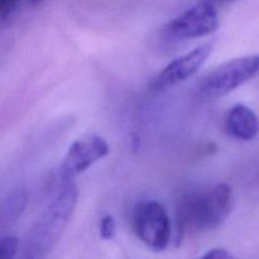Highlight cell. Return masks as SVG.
Instances as JSON below:
<instances>
[{
  "label": "cell",
  "instance_id": "52a82bcc",
  "mask_svg": "<svg viewBox=\"0 0 259 259\" xmlns=\"http://www.w3.org/2000/svg\"><path fill=\"white\" fill-rule=\"evenodd\" d=\"M108 153L109 144L103 137L98 134L83 137L71 144L58 174L66 179H73L108 156Z\"/></svg>",
  "mask_w": 259,
  "mask_h": 259
},
{
  "label": "cell",
  "instance_id": "9c48e42d",
  "mask_svg": "<svg viewBox=\"0 0 259 259\" xmlns=\"http://www.w3.org/2000/svg\"><path fill=\"white\" fill-rule=\"evenodd\" d=\"M19 252V239L13 235H7L0 242V253L4 259L14 258Z\"/></svg>",
  "mask_w": 259,
  "mask_h": 259
},
{
  "label": "cell",
  "instance_id": "8fae6325",
  "mask_svg": "<svg viewBox=\"0 0 259 259\" xmlns=\"http://www.w3.org/2000/svg\"><path fill=\"white\" fill-rule=\"evenodd\" d=\"M18 3L19 0H0V17H2L3 22L14 12Z\"/></svg>",
  "mask_w": 259,
  "mask_h": 259
},
{
  "label": "cell",
  "instance_id": "5b68a950",
  "mask_svg": "<svg viewBox=\"0 0 259 259\" xmlns=\"http://www.w3.org/2000/svg\"><path fill=\"white\" fill-rule=\"evenodd\" d=\"M218 28L217 5L204 0L171 20L164 28V33L174 40H185L211 34Z\"/></svg>",
  "mask_w": 259,
  "mask_h": 259
},
{
  "label": "cell",
  "instance_id": "7c38bea8",
  "mask_svg": "<svg viewBox=\"0 0 259 259\" xmlns=\"http://www.w3.org/2000/svg\"><path fill=\"white\" fill-rule=\"evenodd\" d=\"M205 259H228L233 258L232 253L228 252L227 249H222V248H214V249L209 250L206 254L202 255Z\"/></svg>",
  "mask_w": 259,
  "mask_h": 259
},
{
  "label": "cell",
  "instance_id": "4fadbf2b",
  "mask_svg": "<svg viewBox=\"0 0 259 259\" xmlns=\"http://www.w3.org/2000/svg\"><path fill=\"white\" fill-rule=\"evenodd\" d=\"M210 3H212L214 5H220V4H228V3L235 2V0H209Z\"/></svg>",
  "mask_w": 259,
  "mask_h": 259
},
{
  "label": "cell",
  "instance_id": "277c9868",
  "mask_svg": "<svg viewBox=\"0 0 259 259\" xmlns=\"http://www.w3.org/2000/svg\"><path fill=\"white\" fill-rule=\"evenodd\" d=\"M132 222L136 235L149 249L159 252L168 247L172 228L163 205L152 200L139 202L134 207Z\"/></svg>",
  "mask_w": 259,
  "mask_h": 259
},
{
  "label": "cell",
  "instance_id": "8992f818",
  "mask_svg": "<svg viewBox=\"0 0 259 259\" xmlns=\"http://www.w3.org/2000/svg\"><path fill=\"white\" fill-rule=\"evenodd\" d=\"M212 43H204L186 55L169 62L149 82L152 91H163L189 80L202 67L211 53Z\"/></svg>",
  "mask_w": 259,
  "mask_h": 259
},
{
  "label": "cell",
  "instance_id": "3957f363",
  "mask_svg": "<svg viewBox=\"0 0 259 259\" xmlns=\"http://www.w3.org/2000/svg\"><path fill=\"white\" fill-rule=\"evenodd\" d=\"M258 72L259 55L234 58L205 76L199 90L205 98H222L249 81Z\"/></svg>",
  "mask_w": 259,
  "mask_h": 259
},
{
  "label": "cell",
  "instance_id": "ba28073f",
  "mask_svg": "<svg viewBox=\"0 0 259 259\" xmlns=\"http://www.w3.org/2000/svg\"><path fill=\"white\" fill-rule=\"evenodd\" d=\"M225 131L235 139L252 141L259 133L258 116L247 105L237 104L225 118Z\"/></svg>",
  "mask_w": 259,
  "mask_h": 259
},
{
  "label": "cell",
  "instance_id": "6da1fadb",
  "mask_svg": "<svg viewBox=\"0 0 259 259\" xmlns=\"http://www.w3.org/2000/svg\"><path fill=\"white\" fill-rule=\"evenodd\" d=\"M233 207L232 187L217 184L184 195L177 204L179 240L186 235L217 229L229 217Z\"/></svg>",
  "mask_w": 259,
  "mask_h": 259
},
{
  "label": "cell",
  "instance_id": "7a4b0ae2",
  "mask_svg": "<svg viewBox=\"0 0 259 259\" xmlns=\"http://www.w3.org/2000/svg\"><path fill=\"white\" fill-rule=\"evenodd\" d=\"M77 195L73 179H66L58 174L47 207L25 240V258H43L55 248L72 218Z\"/></svg>",
  "mask_w": 259,
  "mask_h": 259
},
{
  "label": "cell",
  "instance_id": "5bb4252c",
  "mask_svg": "<svg viewBox=\"0 0 259 259\" xmlns=\"http://www.w3.org/2000/svg\"><path fill=\"white\" fill-rule=\"evenodd\" d=\"M30 3H32V4H35V3H39L40 0H29Z\"/></svg>",
  "mask_w": 259,
  "mask_h": 259
},
{
  "label": "cell",
  "instance_id": "30bf717a",
  "mask_svg": "<svg viewBox=\"0 0 259 259\" xmlns=\"http://www.w3.org/2000/svg\"><path fill=\"white\" fill-rule=\"evenodd\" d=\"M115 228L116 224L114 218L109 214L104 215L100 220V227H99V229H100V237L105 240L113 239L114 235H115Z\"/></svg>",
  "mask_w": 259,
  "mask_h": 259
}]
</instances>
